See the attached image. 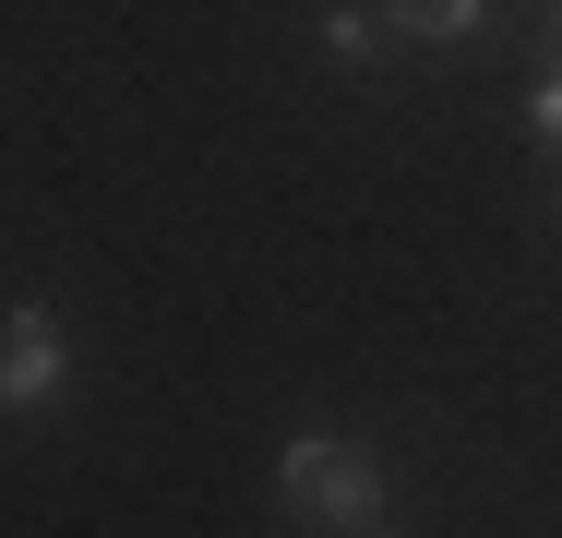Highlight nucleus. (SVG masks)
I'll use <instances>...</instances> for the list:
<instances>
[{"label":"nucleus","mask_w":562,"mask_h":538,"mask_svg":"<svg viewBox=\"0 0 562 538\" xmlns=\"http://www.w3.org/2000/svg\"><path fill=\"white\" fill-rule=\"evenodd\" d=\"M383 12V36H407V48H467L479 24H491V0H371Z\"/></svg>","instance_id":"nucleus-3"},{"label":"nucleus","mask_w":562,"mask_h":538,"mask_svg":"<svg viewBox=\"0 0 562 538\" xmlns=\"http://www.w3.org/2000/svg\"><path fill=\"white\" fill-rule=\"evenodd\" d=\"M539 60H551V72H562V0H551V24H539Z\"/></svg>","instance_id":"nucleus-6"},{"label":"nucleus","mask_w":562,"mask_h":538,"mask_svg":"<svg viewBox=\"0 0 562 538\" xmlns=\"http://www.w3.org/2000/svg\"><path fill=\"white\" fill-rule=\"evenodd\" d=\"M60 395H72V335H60L48 300H12V312H0V407L36 419V407H60Z\"/></svg>","instance_id":"nucleus-2"},{"label":"nucleus","mask_w":562,"mask_h":538,"mask_svg":"<svg viewBox=\"0 0 562 538\" xmlns=\"http://www.w3.org/2000/svg\"><path fill=\"white\" fill-rule=\"evenodd\" d=\"M527 132H539V144H562V72H539V85H527Z\"/></svg>","instance_id":"nucleus-5"},{"label":"nucleus","mask_w":562,"mask_h":538,"mask_svg":"<svg viewBox=\"0 0 562 538\" xmlns=\"http://www.w3.org/2000/svg\"><path fill=\"white\" fill-rule=\"evenodd\" d=\"M324 48H336L347 72H371V48H383V12H359V0H336V12H324Z\"/></svg>","instance_id":"nucleus-4"},{"label":"nucleus","mask_w":562,"mask_h":538,"mask_svg":"<svg viewBox=\"0 0 562 538\" xmlns=\"http://www.w3.org/2000/svg\"><path fill=\"white\" fill-rule=\"evenodd\" d=\"M276 503H288L300 527H324V538H383V515H395L383 467H371L347 430H288V442H276Z\"/></svg>","instance_id":"nucleus-1"}]
</instances>
